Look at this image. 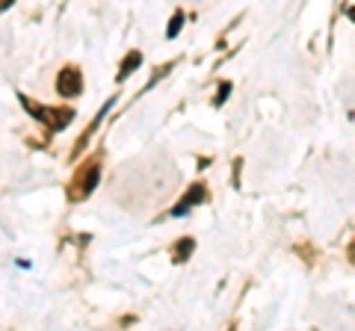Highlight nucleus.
<instances>
[{
	"instance_id": "obj_3",
	"label": "nucleus",
	"mask_w": 355,
	"mask_h": 331,
	"mask_svg": "<svg viewBox=\"0 0 355 331\" xmlns=\"http://www.w3.org/2000/svg\"><path fill=\"white\" fill-rule=\"evenodd\" d=\"M57 92L62 98H77L83 92V74L77 65H65V69H60L57 74Z\"/></svg>"
},
{
	"instance_id": "obj_5",
	"label": "nucleus",
	"mask_w": 355,
	"mask_h": 331,
	"mask_svg": "<svg viewBox=\"0 0 355 331\" xmlns=\"http://www.w3.org/2000/svg\"><path fill=\"white\" fill-rule=\"evenodd\" d=\"M139 65H142V53H139V51H133V53H128V57H125V62H121L119 80H128V77H130L133 71H137V69H139Z\"/></svg>"
},
{
	"instance_id": "obj_4",
	"label": "nucleus",
	"mask_w": 355,
	"mask_h": 331,
	"mask_svg": "<svg viewBox=\"0 0 355 331\" xmlns=\"http://www.w3.org/2000/svg\"><path fill=\"white\" fill-rule=\"evenodd\" d=\"M202 202H205V186H202V184H193V186H190V193H187L181 202L172 207V216H187L193 204H202Z\"/></svg>"
},
{
	"instance_id": "obj_6",
	"label": "nucleus",
	"mask_w": 355,
	"mask_h": 331,
	"mask_svg": "<svg viewBox=\"0 0 355 331\" xmlns=\"http://www.w3.org/2000/svg\"><path fill=\"white\" fill-rule=\"evenodd\" d=\"M193 249H196V242H193V240H181V242L175 246V260H178V263H184L187 258L193 255Z\"/></svg>"
},
{
	"instance_id": "obj_2",
	"label": "nucleus",
	"mask_w": 355,
	"mask_h": 331,
	"mask_svg": "<svg viewBox=\"0 0 355 331\" xmlns=\"http://www.w3.org/2000/svg\"><path fill=\"white\" fill-rule=\"evenodd\" d=\"M21 104L30 109L33 118H39L42 125H48L53 134H57V130H65L74 118V109H53V107H44V104H33V101H27V98H21Z\"/></svg>"
},
{
	"instance_id": "obj_7",
	"label": "nucleus",
	"mask_w": 355,
	"mask_h": 331,
	"mask_svg": "<svg viewBox=\"0 0 355 331\" xmlns=\"http://www.w3.org/2000/svg\"><path fill=\"white\" fill-rule=\"evenodd\" d=\"M181 27H184V15H181V12H175V15H172V24H169V30H166V36L175 39L178 33H181Z\"/></svg>"
},
{
	"instance_id": "obj_1",
	"label": "nucleus",
	"mask_w": 355,
	"mask_h": 331,
	"mask_svg": "<svg viewBox=\"0 0 355 331\" xmlns=\"http://www.w3.org/2000/svg\"><path fill=\"white\" fill-rule=\"evenodd\" d=\"M98 181H101V163H98V160L83 163L80 169H77L74 181H71V190H69L71 202H83V198H89V195L95 193Z\"/></svg>"
}]
</instances>
